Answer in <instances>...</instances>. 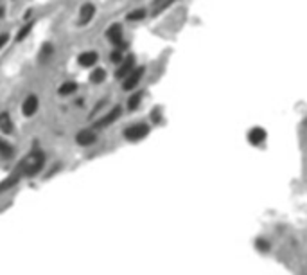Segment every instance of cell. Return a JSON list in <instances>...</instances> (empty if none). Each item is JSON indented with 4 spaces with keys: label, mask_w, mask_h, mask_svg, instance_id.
Wrapping results in <instances>:
<instances>
[{
    "label": "cell",
    "mask_w": 307,
    "mask_h": 275,
    "mask_svg": "<svg viewBox=\"0 0 307 275\" xmlns=\"http://www.w3.org/2000/svg\"><path fill=\"white\" fill-rule=\"evenodd\" d=\"M52 54V45H50V43H45L43 45V58L45 56H50Z\"/></svg>",
    "instance_id": "cell-23"
},
{
    "label": "cell",
    "mask_w": 307,
    "mask_h": 275,
    "mask_svg": "<svg viewBox=\"0 0 307 275\" xmlns=\"http://www.w3.org/2000/svg\"><path fill=\"white\" fill-rule=\"evenodd\" d=\"M38 97L36 95H27V99L23 101L22 104V113L25 115V117H31V115H34L36 112H38Z\"/></svg>",
    "instance_id": "cell-8"
},
{
    "label": "cell",
    "mask_w": 307,
    "mask_h": 275,
    "mask_svg": "<svg viewBox=\"0 0 307 275\" xmlns=\"http://www.w3.org/2000/svg\"><path fill=\"white\" fill-rule=\"evenodd\" d=\"M0 131L2 133H13L14 131V124L13 121H11V117H9V113H0Z\"/></svg>",
    "instance_id": "cell-12"
},
{
    "label": "cell",
    "mask_w": 307,
    "mask_h": 275,
    "mask_svg": "<svg viewBox=\"0 0 307 275\" xmlns=\"http://www.w3.org/2000/svg\"><path fill=\"white\" fill-rule=\"evenodd\" d=\"M106 38L115 47H119V49L124 50L126 41H124V36H122V25H120V23H113V25H110V27H108Z\"/></svg>",
    "instance_id": "cell-4"
},
{
    "label": "cell",
    "mask_w": 307,
    "mask_h": 275,
    "mask_svg": "<svg viewBox=\"0 0 307 275\" xmlns=\"http://www.w3.org/2000/svg\"><path fill=\"white\" fill-rule=\"evenodd\" d=\"M43 164H45V155H43V151H40V149H34V151H31L27 157H23L22 160H20V167H22L23 176L25 175L27 176L38 175V173L41 171Z\"/></svg>",
    "instance_id": "cell-1"
},
{
    "label": "cell",
    "mask_w": 307,
    "mask_h": 275,
    "mask_svg": "<svg viewBox=\"0 0 307 275\" xmlns=\"http://www.w3.org/2000/svg\"><path fill=\"white\" fill-rule=\"evenodd\" d=\"M266 140V130L263 128H252L248 131V142L254 146H261Z\"/></svg>",
    "instance_id": "cell-11"
},
{
    "label": "cell",
    "mask_w": 307,
    "mask_h": 275,
    "mask_svg": "<svg viewBox=\"0 0 307 275\" xmlns=\"http://www.w3.org/2000/svg\"><path fill=\"white\" fill-rule=\"evenodd\" d=\"M94 14H95L94 4H85L83 9H81V23H88L90 20L94 18Z\"/></svg>",
    "instance_id": "cell-13"
},
{
    "label": "cell",
    "mask_w": 307,
    "mask_h": 275,
    "mask_svg": "<svg viewBox=\"0 0 307 275\" xmlns=\"http://www.w3.org/2000/svg\"><path fill=\"white\" fill-rule=\"evenodd\" d=\"M104 79H106V70H104V68H95L94 72L90 74V81L95 83V85H97V83H102Z\"/></svg>",
    "instance_id": "cell-16"
},
{
    "label": "cell",
    "mask_w": 307,
    "mask_h": 275,
    "mask_svg": "<svg viewBox=\"0 0 307 275\" xmlns=\"http://www.w3.org/2000/svg\"><path fill=\"white\" fill-rule=\"evenodd\" d=\"M142 92H135L131 97L128 99V108L129 110H135V108H138V104H140V101H142Z\"/></svg>",
    "instance_id": "cell-17"
},
{
    "label": "cell",
    "mask_w": 307,
    "mask_h": 275,
    "mask_svg": "<svg viewBox=\"0 0 307 275\" xmlns=\"http://www.w3.org/2000/svg\"><path fill=\"white\" fill-rule=\"evenodd\" d=\"M32 25H34V23H32V22H29V23H27V25H25V27H22V29H20V31H18L16 41H22V40H25V38L29 36V32H31Z\"/></svg>",
    "instance_id": "cell-19"
},
{
    "label": "cell",
    "mask_w": 307,
    "mask_h": 275,
    "mask_svg": "<svg viewBox=\"0 0 307 275\" xmlns=\"http://www.w3.org/2000/svg\"><path fill=\"white\" fill-rule=\"evenodd\" d=\"M77 90V85L74 81H67V83H63L61 86H59V95H63V97H65V95H70V94H74V92Z\"/></svg>",
    "instance_id": "cell-15"
},
{
    "label": "cell",
    "mask_w": 307,
    "mask_h": 275,
    "mask_svg": "<svg viewBox=\"0 0 307 275\" xmlns=\"http://www.w3.org/2000/svg\"><path fill=\"white\" fill-rule=\"evenodd\" d=\"M122 49H119V47H115V49H113V52H111L110 54V61L111 63H115V65H119L120 61H122Z\"/></svg>",
    "instance_id": "cell-20"
},
{
    "label": "cell",
    "mask_w": 307,
    "mask_h": 275,
    "mask_svg": "<svg viewBox=\"0 0 307 275\" xmlns=\"http://www.w3.org/2000/svg\"><path fill=\"white\" fill-rule=\"evenodd\" d=\"M23 176V171H22V167H20V164H18L16 167H14V171L11 173V175L5 178L2 184H0V193H4V191H7V189H11L13 185H16L18 182H20V178Z\"/></svg>",
    "instance_id": "cell-5"
},
{
    "label": "cell",
    "mask_w": 307,
    "mask_h": 275,
    "mask_svg": "<svg viewBox=\"0 0 307 275\" xmlns=\"http://www.w3.org/2000/svg\"><path fill=\"white\" fill-rule=\"evenodd\" d=\"M257 247L261 248V250H264V252H266L268 248H270V245H268V241H264V239H259V241H257Z\"/></svg>",
    "instance_id": "cell-22"
},
{
    "label": "cell",
    "mask_w": 307,
    "mask_h": 275,
    "mask_svg": "<svg viewBox=\"0 0 307 275\" xmlns=\"http://www.w3.org/2000/svg\"><path fill=\"white\" fill-rule=\"evenodd\" d=\"M2 14H4V9H2V7H0V18H2Z\"/></svg>",
    "instance_id": "cell-24"
},
{
    "label": "cell",
    "mask_w": 307,
    "mask_h": 275,
    "mask_svg": "<svg viewBox=\"0 0 307 275\" xmlns=\"http://www.w3.org/2000/svg\"><path fill=\"white\" fill-rule=\"evenodd\" d=\"M144 72H146V68L144 67H135L133 70H131V72L128 74V76L124 77V79H122V88H124V90H135V86L138 85V83H140V79H142L144 77Z\"/></svg>",
    "instance_id": "cell-3"
},
{
    "label": "cell",
    "mask_w": 307,
    "mask_h": 275,
    "mask_svg": "<svg viewBox=\"0 0 307 275\" xmlns=\"http://www.w3.org/2000/svg\"><path fill=\"white\" fill-rule=\"evenodd\" d=\"M147 135H149V126L146 122H138V124H133L124 130V137L129 142H138V140L146 139Z\"/></svg>",
    "instance_id": "cell-2"
},
{
    "label": "cell",
    "mask_w": 307,
    "mask_h": 275,
    "mask_svg": "<svg viewBox=\"0 0 307 275\" xmlns=\"http://www.w3.org/2000/svg\"><path fill=\"white\" fill-rule=\"evenodd\" d=\"M95 140H97V135L92 130H81L76 135V142L79 146H92Z\"/></svg>",
    "instance_id": "cell-10"
},
{
    "label": "cell",
    "mask_w": 307,
    "mask_h": 275,
    "mask_svg": "<svg viewBox=\"0 0 307 275\" xmlns=\"http://www.w3.org/2000/svg\"><path fill=\"white\" fill-rule=\"evenodd\" d=\"M97 61H99V56H97V52H94V50H86V52L79 54V58H77V63L85 68L94 67Z\"/></svg>",
    "instance_id": "cell-9"
},
{
    "label": "cell",
    "mask_w": 307,
    "mask_h": 275,
    "mask_svg": "<svg viewBox=\"0 0 307 275\" xmlns=\"http://www.w3.org/2000/svg\"><path fill=\"white\" fill-rule=\"evenodd\" d=\"M133 68H135V56L129 54L128 58H124L119 63V68H117L115 77H117V79H124V77L128 76V74L131 72Z\"/></svg>",
    "instance_id": "cell-6"
},
{
    "label": "cell",
    "mask_w": 307,
    "mask_h": 275,
    "mask_svg": "<svg viewBox=\"0 0 307 275\" xmlns=\"http://www.w3.org/2000/svg\"><path fill=\"white\" fill-rule=\"evenodd\" d=\"M7 41H9V34L7 32H2V34H0V49H4V45Z\"/></svg>",
    "instance_id": "cell-21"
},
{
    "label": "cell",
    "mask_w": 307,
    "mask_h": 275,
    "mask_svg": "<svg viewBox=\"0 0 307 275\" xmlns=\"http://www.w3.org/2000/svg\"><path fill=\"white\" fill-rule=\"evenodd\" d=\"M120 113H122V108H120V106H113V108H111L110 112L104 115V117H101L97 122H95V128H106V126H110L111 122H115L117 119L120 117Z\"/></svg>",
    "instance_id": "cell-7"
},
{
    "label": "cell",
    "mask_w": 307,
    "mask_h": 275,
    "mask_svg": "<svg viewBox=\"0 0 307 275\" xmlns=\"http://www.w3.org/2000/svg\"><path fill=\"white\" fill-rule=\"evenodd\" d=\"M144 18H146V11L144 9H135L126 16V20H129V22H138V20H144Z\"/></svg>",
    "instance_id": "cell-18"
},
{
    "label": "cell",
    "mask_w": 307,
    "mask_h": 275,
    "mask_svg": "<svg viewBox=\"0 0 307 275\" xmlns=\"http://www.w3.org/2000/svg\"><path fill=\"white\" fill-rule=\"evenodd\" d=\"M14 153V148L9 142H5L4 139H0V157L4 158H11Z\"/></svg>",
    "instance_id": "cell-14"
}]
</instances>
